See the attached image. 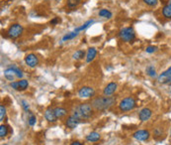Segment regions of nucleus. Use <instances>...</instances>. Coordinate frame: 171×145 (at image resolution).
Here are the masks:
<instances>
[{
    "label": "nucleus",
    "mask_w": 171,
    "mask_h": 145,
    "mask_svg": "<svg viewBox=\"0 0 171 145\" xmlns=\"http://www.w3.org/2000/svg\"><path fill=\"white\" fill-rule=\"evenodd\" d=\"M93 113V107L91 103H81L78 107H76L72 110V114L76 116L77 118L80 120H85L91 118V115Z\"/></svg>",
    "instance_id": "1"
},
{
    "label": "nucleus",
    "mask_w": 171,
    "mask_h": 145,
    "mask_svg": "<svg viewBox=\"0 0 171 145\" xmlns=\"http://www.w3.org/2000/svg\"><path fill=\"white\" fill-rule=\"evenodd\" d=\"M115 102H116V99L114 98L99 97L92 100L91 105L93 107V108H95L96 110H105L111 108L113 104H115Z\"/></svg>",
    "instance_id": "2"
},
{
    "label": "nucleus",
    "mask_w": 171,
    "mask_h": 145,
    "mask_svg": "<svg viewBox=\"0 0 171 145\" xmlns=\"http://www.w3.org/2000/svg\"><path fill=\"white\" fill-rule=\"evenodd\" d=\"M119 37L122 41L128 43L135 40L136 33L132 27H126V28H123V29L119 32Z\"/></svg>",
    "instance_id": "3"
},
{
    "label": "nucleus",
    "mask_w": 171,
    "mask_h": 145,
    "mask_svg": "<svg viewBox=\"0 0 171 145\" xmlns=\"http://www.w3.org/2000/svg\"><path fill=\"white\" fill-rule=\"evenodd\" d=\"M4 76L8 81H14L15 78H18V79H22L23 78V74H22V71L17 68L16 66L10 67V68L6 69L4 71Z\"/></svg>",
    "instance_id": "4"
},
{
    "label": "nucleus",
    "mask_w": 171,
    "mask_h": 145,
    "mask_svg": "<svg viewBox=\"0 0 171 145\" xmlns=\"http://www.w3.org/2000/svg\"><path fill=\"white\" fill-rule=\"evenodd\" d=\"M136 108V100L134 98L132 97H128L125 98L121 100V102L119 103V108L121 111H130L132 109H134Z\"/></svg>",
    "instance_id": "5"
},
{
    "label": "nucleus",
    "mask_w": 171,
    "mask_h": 145,
    "mask_svg": "<svg viewBox=\"0 0 171 145\" xmlns=\"http://www.w3.org/2000/svg\"><path fill=\"white\" fill-rule=\"evenodd\" d=\"M22 32H23V27H22L20 24H13L8 29L7 34L10 38L16 39V38H18V37L21 36Z\"/></svg>",
    "instance_id": "6"
},
{
    "label": "nucleus",
    "mask_w": 171,
    "mask_h": 145,
    "mask_svg": "<svg viewBox=\"0 0 171 145\" xmlns=\"http://www.w3.org/2000/svg\"><path fill=\"white\" fill-rule=\"evenodd\" d=\"M94 94H95L94 88H92L90 87H83L78 91V96L79 98H92V97H94Z\"/></svg>",
    "instance_id": "7"
},
{
    "label": "nucleus",
    "mask_w": 171,
    "mask_h": 145,
    "mask_svg": "<svg viewBox=\"0 0 171 145\" xmlns=\"http://www.w3.org/2000/svg\"><path fill=\"white\" fill-rule=\"evenodd\" d=\"M29 86V82L27 80H21L18 82H11L10 87L14 88L15 91H25Z\"/></svg>",
    "instance_id": "8"
},
{
    "label": "nucleus",
    "mask_w": 171,
    "mask_h": 145,
    "mask_svg": "<svg viewBox=\"0 0 171 145\" xmlns=\"http://www.w3.org/2000/svg\"><path fill=\"white\" fill-rule=\"evenodd\" d=\"M150 132H148L147 130H145V129L137 130L134 133V138L139 141H146L150 138Z\"/></svg>",
    "instance_id": "9"
},
{
    "label": "nucleus",
    "mask_w": 171,
    "mask_h": 145,
    "mask_svg": "<svg viewBox=\"0 0 171 145\" xmlns=\"http://www.w3.org/2000/svg\"><path fill=\"white\" fill-rule=\"evenodd\" d=\"M25 63L28 65L30 68H35L39 64V59L35 54H29L25 57Z\"/></svg>",
    "instance_id": "10"
},
{
    "label": "nucleus",
    "mask_w": 171,
    "mask_h": 145,
    "mask_svg": "<svg viewBox=\"0 0 171 145\" xmlns=\"http://www.w3.org/2000/svg\"><path fill=\"white\" fill-rule=\"evenodd\" d=\"M81 120L78 119L76 118V116H74L73 114H71L70 116H68L67 121H65V125H67V128H70V129H73V128H75L77 125L79 124V122Z\"/></svg>",
    "instance_id": "11"
},
{
    "label": "nucleus",
    "mask_w": 171,
    "mask_h": 145,
    "mask_svg": "<svg viewBox=\"0 0 171 145\" xmlns=\"http://www.w3.org/2000/svg\"><path fill=\"white\" fill-rule=\"evenodd\" d=\"M117 88H118V85L116 82H110L106 86V88H104L103 91V93L105 97H111L112 94L117 91Z\"/></svg>",
    "instance_id": "12"
},
{
    "label": "nucleus",
    "mask_w": 171,
    "mask_h": 145,
    "mask_svg": "<svg viewBox=\"0 0 171 145\" xmlns=\"http://www.w3.org/2000/svg\"><path fill=\"white\" fill-rule=\"evenodd\" d=\"M151 114H152V111L150 109V108H142L140 113H139V118L141 121H147L148 119H150L151 118Z\"/></svg>",
    "instance_id": "13"
},
{
    "label": "nucleus",
    "mask_w": 171,
    "mask_h": 145,
    "mask_svg": "<svg viewBox=\"0 0 171 145\" xmlns=\"http://www.w3.org/2000/svg\"><path fill=\"white\" fill-rule=\"evenodd\" d=\"M45 118L49 121V122H52V123H53V122H56L58 120V118L56 113H54V109L53 108H48L46 111H45Z\"/></svg>",
    "instance_id": "14"
},
{
    "label": "nucleus",
    "mask_w": 171,
    "mask_h": 145,
    "mask_svg": "<svg viewBox=\"0 0 171 145\" xmlns=\"http://www.w3.org/2000/svg\"><path fill=\"white\" fill-rule=\"evenodd\" d=\"M97 55V51L95 48H89L87 50V53L85 56V59H86V63H91L93 60L95 59Z\"/></svg>",
    "instance_id": "15"
},
{
    "label": "nucleus",
    "mask_w": 171,
    "mask_h": 145,
    "mask_svg": "<svg viewBox=\"0 0 171 145\" xmlns=\"http://www.w3.org/2000/svg\"><path fill=\"white\" fill-rule=\"evenodd\" d=\"M170 78H171V67H169L166 71L162 72V74L158 77V82H168Z\"/></svg>",
    "instance_id": "16"
},
{
    "label": "nucleus",
    "mask_w": 171,
    "mask_h": 145,
    "mask_svg": "<svg viewBox=\"0 0 171 145\" xmlns=\"http://www.w3.org/2000/svg\"><path fill=\"white\" fill-rule=\"evenodd\" d=\"M100 134H99L98 132H91V133H89L87 136H86V140L87 141H89V142H96V141H98L99 139H100Z\"/></svg>",
    "instance_id": "17"
},
{
    "label": "nucleus",
    "mask_w": 171,
    "mask_h": 145,
    "mask_svg": "<svg viewBox=\"0 0 171 145\" xmlns=\"http://www.w3.org/2000/svg\"><path fill=\"white\" fill-rule=\"evenodd\" d=\"M93 23H94V20H88V21L85 22V23H83V25H81L79 27H76L75 29H74V32L79 33L80 31H83V30L87 29V28L89 27V26H91Z\"/></svg>",
    "instance_id": "18"
},
{
    "label": "nucleus",
    "mask_w": 171,
    "mask_h": 145,
    "mask_svg": "<svg viewBox=\"0 0 171 145\" xmlns=\"http://www.w3.org/2000/svg\"><path fill=\"white\" fill-rule=\"evenodd\" d=\"M53 109H54V113H56L58 118H63V116L67 115V109L63 108H56Z\"/></svg>",
    "instance_id": "19"
},
{
    "label": "nucleus",
    "mask_w": 171,
    "mask_h": 145,
    "mask_svg": "<svg viewBox=\"0 0 171 145\" xmlns=\"http://www.w3.org/2000/svg\"><path fill=\"white\" fill-rule=\"evenodd\" d=\"M162 14L165 18L167 19H171V7L169 5H165L162 9Z\"/></svg>",
    "instance_id": "20"
},
{
    "label": "nucleus",
    "mask_w": 171,
    "mask_h": 145,
    "mask_svg": "<svg viewBox=\"0 0 171 145\" xmlns=\"http://www.w3.org/2000/svg\"><path fill=\"white\" fill-rule=\"evenodd\" d=\"M84 56L85 55V51H83V50H78V51H76L73 55H72V57L74 60H81V59H83L84 58Z\"/></svg>",
    "instance_id": "21"
},
{
    "label": "nucleus",
    "mask_w": 171,
    "mask_h": 145,
    "mask_svg": "<svg viewBox=\"0 0 171 145\" xmlns=\"http://www.w3.org/2000/svg\"><path fill=\"white\" fill-rule=\"evenodd\" d=\"M99 16H101V17H103V18L110 19L112 17V13L107 9H101L100 11H99Z\"/></svg>",
    "instance_id": "22"
},
{
    "label": "nucleus",
    "mask_w": 171,
    "mask_h": 145,
    "mask_svg": "<svg viewBox=\"0 0 171 145\" xmlns=\"http://www.w3.org/2000/svg\"><path fill=\"white\" fill-rule=\"evenodd\" d=\"M77 35H78V33H76V32H70V33H67V35H64L62 37V42H65V41H68V40H71V39H73L75 38Z\"/></svg>",
    "instance_id": "23"
},
{
    "label": "nucleus",
    "mask_w": 171,
    "mask_h": 145,
    "mask_svg": "<svg viewBox=\"0 0 171 145\" xmlns=\"http://www.w3.org/2000/svg\"><path fill=\"white\" fill-rule=\"evenodd\" d=\"M146 74L151 78L156 77V72H155V69H154L153 66H148L146 68Z\"/></svg>",
    "instance_id": "24"
},
{
    "label": "nucleus",
    "mask_w": 171,
    "mask_h": 145,
    "mask_svg": "<svg viewBox=\"0 0 171 145\" xmlns=\"http://www.w3.org/2000/svg\"><path fill=\"white\" fill-rule=\"evenodd\" d=\"M8 134V128L6 125H1L0 126V137L1 138H4V137H6Z\"/></svg>",
    "instance_id": "25"
},
{
    "label": "nucleus",
    "mask_w": 171,
    "mask_h": 145,
    "mask_svg": "<svg viewBox=\"0 0 171 145\" xmlns=\"http://www.w3.org/2000/svg\"><path fill=\"white\" fill-rule=\"evenodd\" d=\"M5 115H6V108L3 104L0 105V120H3V118H5Z\"/></svg>",
    "instance_id": "26"
},
{
    "label": "nucleus",
    "mask_w": 171,
    "mask_h": 145,
    "mask_svg": "<svg viewBox=\"0 0 171 145\" xmlns=\"http://www.w3.org/2000/svg\"><path fill=\"white\" fill-rule=\"evenodd\" d=\"M78 4V0H68L67 2V6L70 8V9H73L76 7V5Z\"/></svg>",
    "instance_id": "27"
},
{
    "label": "nucleus",
    "mask_w": 171,
    "mask_h": 145,
    "mask_svg": "<svg viewBox=\"0 0 171 145\" xmlns=\"http://www.w3.org/2000/svg\"><path fill=\"white\" fill-rule=\"evenodd\" d=\"M142 1L148 6H156V4L158 3V0H142Z\"/></svg>",
    "instance_id": "28"
},
{
    "label": "nucleus",
    "mask_w": 171,
    "mask_h": 145,
    "mask_svg": "<svg viewBox=\"0 0 171 145\" xmlns=\"http://www.w3.org/2000/svg\"><path fill=\"white\" fill-rule=\"evenodd\" d=\"M162 135V129L161 128H154L153 130V136L154 137H160Z\"/></svg>",
    "instance_id": "29"
},
{
    "label": "nucleus",
    "mask_w": 171,
    "mask_h": 145,
    "mask_svg": "<svg viewBox=\"0 0 171 145\" xmlns=\"http://www.w3.org/2000/svg\"><path fill=\"white\" fill-rule=\"evenodd\" d=\"M36 116L35 115H33V114H31L30 115V118H28V123H29V125L30 126H34L35 124H36Z\"/></svg>",
    "instance_id": "30"
},
{
    "label": "nucleus",
    "mask_w": 171,
    "mask_h": 145,
    "mask_svg": "<svg viewBox=\"0 0 171 145\" xmlns=\"http://www.w3.org/2000/svg\"><path fill=\"white\" fill-rule=\"evenodd\" d=\"M157 50V48L156 47H153V46H150V47H147L146 49V53H150V54H151V53H154Z\"/></svg>",
    "instance_id": "31"
},
{
    "label": "nucleus",
    "mask_w": 171,
    "mask_h": 145,
    "mask_svg": "<svg viewBox=\"0 0 171 145\" xmlns=\"http://www.w3.org/2000/svg\"><path fill=\"white\" fill-rule=\"evenodd\" d=\"M22 108H24L25 111H28L29 110V103L26 102V100H22Z\"/></svg>",
    "instance_id": "32"
},
{
    "label": "nucleus",
    "mask_w": 171,
    "mask_h": 145,
    "mask_svg": "<svg viewBox=\"0 0 171 145\" xmlns=\"http://www.w3.org/2000/svg\"><path fill=\"white\" fill-rule=\"evenodd\" d=\"M58 21H59V20H58V18H54V19H53V20L51 21V24H52V25H56L57 23H58Z\"/></svg>",
    "instance_id": "33"
},
{
    "label": "nucleus",
    "mask_w": 171,
    "mask_h": 145,
    "mask_svg": "<svg viewBox=\"0 0 171 145\" xmlns=\"http://www.w3.org/2000/svg\"><path fill=\"white\" fill-rule=\"evenodd\" d=\"M70 145H83V144H82L81 142H79V141H73Z\"/></svg>",
    "instance_id": "34"
},
{
    "label": "nucleus",
    "mask_w": 171,
    "mask_h": 145,
    "mask_svg": "<svg viewBox=\"0 0 171 145\" xmlns=\"http://www.w3.org/2000/svg\"><path fill=\"white\" fill-rule=\"evenodd\" d=\"M168 5L171 7V0H169V2H168Z\"/></svg>",
    "instance_id": "35"
},
{
    "label": "nucleus",
    "mask_w": 171,
    "mask_h": 145,
    "mask_svg": "<svg viewBox=\"0 0 171 145\" xmlns=\"http://www.w3.org/2000/svg\"><path fill=\"white\" fill-rule=\"evenodd\" d=\"M168 83H171V78L169 79V81H168Z\"/></svg>",
    "instance_id": "36"
},
{
    "label": "nucleus",
    "mask_w": 171,
    "mask_h": 145,
    "mask_svg": "<svg viewBox=\"0 0 171 145\" xmlns=\"http://www.w3.org/2000/svg\"><path fill=\"white\" fill-rule=\"evenodd\" d=\"M170 135H171V129H170Z\"/></svg>",
    "instance_id": "37"
},
{
    "label": "nucleus",
    "mask_w": 171,
    "mask_h": 145,
    "mask_svg": "<svg viewBox=\"0 0 171 145\" xmlns=\"http://www.w3.org/2000/svg\"><path fill=\"white\" fill-rule=\"evenodd\" d=\"M2 145H7V144H2Z\"/></svg>",
    "instance_id": "38"
},
{
    "label": "nucleus",
    "mask_w": 171,
    "mask_h": 145,
    "mask_svg": "<svg viewBox=\"0 0 171 145\" xmlns=\"http://www.w3.org/2000/svg\"><path fill=\"white\" fill-rule=\"evenodd\" d=\"M78 1H79V0H78Z\"/></svg>",
    "instance_id": "39"
},
{
    "label": "nucleus",
    "mask_w": 171,
    "mask_h": 145,
    "mask_svg": "<svg viewBox=\"0 0 171 145\" xmlns=\"http://www.w3.org/2000/svg\"><path fill=\"white\" fill-rule=\"evenodd\" d=\"M47 1H48V0H47Z\"/></svg>",
    "instance_id": "40"
}]
</instances>
